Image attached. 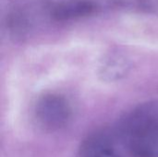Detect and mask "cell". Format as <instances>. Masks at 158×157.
I'll use <instances>...</instances> for the list:
<instances>
[{
	"mask_svg": "<svg viewBox=\"0 0 158 157\" xmlns=\"http://www.w3.org/2000/svg\"><path fill=\"white\" fill-rule=\"evenodd\" d=\"M118 132L132 157H158V102L135 108L122 119Z\"/></svg>",
	"mask_w": 158,
	"mask_h": 157,
	"instance_id": "6da1fadb",
	"label": "cell"
},
{
	"mask_svg": "<svg viewBox=\"0 0 158 157\" xmlns=\"http://www.w3.org/2000/svg\"><path fill=\"white\" fill-rule=\"evenodd\" d=\"M71 112V106L64 96L47 93L38 99L34 107V118L42 130L56 131L69 122Z\"/></svg>",
	"mask_w": 158,
	"mask_h": 157,
	"instance_id": "7a4b0ae2",
	"label": "cell"
},
{
	"mask_svg": "<svg viewBox=\"0 0 158 157\" xmlns=\"http://www.w3.org/2000/svg\"><path fill=\"white\" fill-rule=\"evenodd\" d=\"M99 6L95 0H59L48 7V13L54 20L69 21L90 16Z\"/></svg>",
	"mask_w": 158,
	"mask_h": 157,
	"instance_id": "3957f363",
	"label": "cell"
},
{
	"mask_svg": "<svg viewBox=\"0 0 158 157\" xmlns=\"http://www.w3.org/2000/svg\"><path fill=\"white\" fill-rule=\"evenodd\" d=\"M108 6H113L131 11L158 13V0H106Z\"/></svg>",
	"mask_w": 158,
	"mask_h": 157,
	"instance_id": "277c9868",
	"label": "cell"
},
{
	"mask_svg": "<svg viewBox=\"0 0 158 157\" xmlns=\"http://www.w3.org/2000/svg\"><path fill=\"white\" fill-rule=\"evenodd\" d=\"M91 157H119V155L111 148L102 147L98 148Z\"/></svg>",
	"mask_w": 158,
	"mask_h": 157,
	"instance_id": "5b68a950",
	"label": "cell"
}]
</instances>
